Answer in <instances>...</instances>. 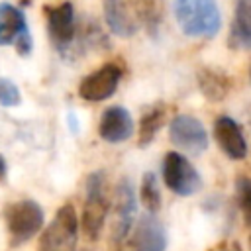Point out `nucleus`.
I'll use <instances>...</instances> for the list:
<instances>
[{"instance_id":"nucleus-12","label":"nucleus","mask_w":251,"mask_h":251,"mask_svg":"<svg viewBox=\"0 0 251 251\" xmlns=\"http://www.w3.org/2000/svg\"><path fill=\"white\" fill-rule=\"evenodd\" d=\"M214 139L222 153L233 161H241L247 157V141L239 127V124L229 116H220L214 122Z\"/></svg>"},{"instance_id":"nucleus-16","label":"nucleus","mask_w":251,"mask_h":251,"mask_svg":"<svg viewBox=\"0 0 251 251\" xmlns=\"http://www.w3.org/2000/svg\"><path fill=\"white\" fill-rule=\"evenodd\" d=\"M227 45L237 51L251 49V0H237L229 25Z\"/></svg>"},{"instance_id":"nucleus-21","label":"nucleus","mask_w":251,"mask_h":251,"mask_svg":"<svg viewBox=\"0 0 251 251\" xmlns=\"http://www.w3.org/2000/svg\"><path fill=\"white\" fill-rule=\"evenodd\" d=\"M235 198H237V206L241 210L243 222L251 227V178L249 176H237Z\"/></svg>"},{"instance_id":"nucleus-11","label":"nucleus","mask_w":251,"mask_h":251,"mask_svg":"<svg viewBox=\"0 0 251 251\" xmlns=\"http://www.w3.org/2000/svg\"><path fill=\"white\" fill-rule=\"evenodd\" d=\"M129 251H165L167 231L155 214H143L127 235Z\"/></svg>"},{"instance_id":"nucleus-8","label":"nucleus","mask_w":251,"mask_h":251,"mask_svg":"<svg viewBox=\"0 0 251 251\" xmlns=\"http://www.w3.org/2000/svg\"><path fill=\"white\" fill-rule=\"evenodd\" d=\"M0 45H14L22 57L29 55L33 49L24 10L8 2H0Z\"/></svg>"},{"instance_id":"nucleus-13","label":"nucleus","mask_w":251,"mask_h":251,"mask_svg":"<svg viewBox=\"0 0 251 251\" xmlns=\"http://www.w3.org/2000/svg\"><path fill=\"white\" fill-rule=\"evenodd\" d=\"M98 135L108 143H124L133 135V118L124 106H110L98 122Z\"/></svg>"},{"instance_id":"nucleus-4","label":"nucleus","mask_w":251,"mask_h":251,"mask_svg":"<svg viewBox=\"0 0 251 251\" xmlns=\"http://www.w3.org/2000/svg\"><path fill=\"white\" fill-rule=\"evenodd\" d=\"M78 239V218L73 204H63L49 226L41 231L37 251H75Z\"/></svg>"},{"instance_id":"nucleus-17","label":"nucleus","mask_w":251,"mask_h":251,"mask_svg":"<svg viewBox=\"0 0 251 251\" xmlns=\"http://www.w3.org/2000/svg\"><path fill=\"white\" fill-rule=\"evenodd\" d=\"M129 8L137 24L143 25L151 37H157L161 24L165 20L167 0H129Z\"/></svg>"},{"instance_id":"nucleus-15","label":"nucleus","mask_w":251,"mask_h":251,"mask_svg":"<svg viewBox=\"0 0 251 251\" xmlns=\"http://www.w3.org/2000/svg\"><path fill=\"white\" fill-rule=\"evenodd\" d=\"M104 22L108 29L120 37H133L139 29L127 0H104Z\"/></svg>"},{"instance_id":"nucleus-22","label":"nucleus","mask_w":251,"mask_h":251,"mask_svg":"<svg viewBox=\"0 0 251 251\" xmlns=\"http://www.w3.org/2000/svg\"><path fill=\"white\" fill-rule=\"evenodd\" d=\"M20 102H22V94L16 82L6 76H0V104L6 108H14L20 106Z\"/></svg>"},{"instance_id":"nucleus-18","label":"nucleus","mask_w":251,"mask_h":251,"mask_svg":"<svg viewBox=\"0 0 251 251\" xmlns=\"http://www.w3.org/2000/svg\"><path fill=\"white\" fill-rule=\"evenodd\" d=\"M165 120H167V106L165 104H153L149 110H145L141 120H139L137 145L139 147H147L155 139L159 129L165 126Z\"/></svg>"},{"instance_id":"nucleus-3","label":"nucleus","mask_w":251,"mask_h":251,"mask_svg":"<svg viewBox=\"0 0 251 251\" xmlns=\"http://www.w3.org/2000/svg\"><path fill=\"white\" fill-rule=\"evenodd\" d=\"M110 212L108 182L104 171H94L86 176V198L82 206V229L90 239H98Z\"/></svg>"},{"instance_id":"nucleus-14","label":"nucleus","mask_w":251,"mask_h":251,"mask_svg":"<svg viewBox=\"0 0 251 251\" xmlns=\"http://www.w3.org/2000/svg\"><path fill=\"white\" fill-rule=\"evenodd\" d=\"M196 84H198L200 94L208 102H222L231 92L233 80L224 69L206 65L196 71Z\"/></svg>"},{"instance_id":"nucleus-25","label":"nucleus","mask_w":251,"mask_h":251,"mask_svg":"<svg viewBox=\"0 0 251 251\" xmlns=\"http://www.w3.org/2000/svg\"><path fill=\"white\" fill-rule=\"evenodd\" d=\"M249 76H251V73H249Z\"/></svg>"},{"instance_id":"nucleus-20","label":"nucleus","mask_w":251,"mask_h":251,"mask_svg":"<svg viewBox=\"0 0 251 251\" xmlns=\"http://www.w3.org/2000/svg\"><path fill=\"white\" fill-rule=\"evenodd\" d=\"M139 198H141V204L147 210V214H157L161 210L163 198H161V188H159L157 175L153 171L143 173L141 186H139Z\"/></svg>"},{"instance_id":"nucleus-5","label":"nucleus","mask_w":251,"mask_h":251,"mask_svg":"<svg viewBox=\"0 0 251 251\" xmlns=\"http://www.w3.org/2000/svg\"><path fill=\"white\" fill-rule=\"evenodd\" d=\"M112 220H110V245L122 247L133 227L135 216V192L127 178H122L114 188V200L110 204Z\"/></svg>"},{"instance_id":"nucleus-7","label":"nucleus","mask_w":251,"mask_h":251,"mask_svg":"<svg viewBox=\"0 0 251 251\" xmlns=\"http://www.w3.org/2000/svg\"><path fill=\"white\" fill-rule=\"evenodd\" d=\"M47 33L53 47L65 57L75 53V37H76V20L73 2H61L57 6H45Z\"/></svg>"},{"instance_id":"nucleus-10","label":"nucleus","mask_w":251,"mask_h":251,"mask_svg":"<svg viewBox=\"0 0 251 251\" xmlns=\"http://www.w3.org/2000/svg\"><path fill=\"white\" fill-rule=\"evenodd\" d=\"M122 67L118 63H104L94 73L86 75L78 84V96L86 102H102L110 98L120 80H122Z\"/></svg>"},{"instance_id":"nucleus-6","label":"nucleus","mask_w":251,"mask_h":251,"mask_svg":"<svg viewBox=\"0 0 251 251\" xmlns=\"http://www.w3.org/2000/svg\"><path fill=\"white\" fill-rule=\"evenodd\" d=\"M163 180L165 186L176 196H190L202 188V176L194 165L178 151H171L163 159Z\"/></svg>"},{"instance_id":"nucleus-19","label":"nucleus","mask_w":251,"mask_h":251,"mask_svg":"<svg viewBox=\"0 0 251 251\" xmlns=\"http://www.w3.org/2000/svg\"><path fill=\"white\" fill-rule=\"evenodd\" d=\"M84 49H92V51H102V49H110V41L108 35L102 31V27L94 22H82L80 27H76V37H75V53H80Z\"/></svg>"},{"instance_id":"nucleus-23","label":"nucleus","mask_w":251,"mask_h":251,"mask_svg":"<svg viewBox=\"0 0 251 251\" xmlns=\"http://www.w3.org/2000/svg\"><path fill=\"white\" fill-rule=\"evenodd\" d=\"M6 175V161H4V157L0 155V176H4Z\"/></svg>"},{"instance_id":"nucleus-24","label":"nucleus","mask_w":251,"mask_h":251,"mask_svg":"<svg viewBox=\"0 0 251 251\" xmlns=\"http://www.w3.org/2000/svg\"><path fill=\"white\" fill-rule=\"evenodd\" d=\"M249 251H251V235H249Z\"/></svg>"},{"instance_id":"nucleus-9","label":"nucleus","mask_w":251,"mask_h":251,"mask_svg":"<svg viewBox=\"0 0 251 251\" xmlns=\"http://www.w3.org/2000/svg\"><path fill=\"white\" fill-rule=\"evenodd\" d=\"M169 137L176 149L190 155H202L208 149V131L204 124L188 114L173 118L169 126Z\"/></svg>"},{"instance_id":"nucleus-1","label":"nucleus","mask_w":251,"mask_h":251,"mask_svg":"<svg viewBox=\"0 0 251 251\" xmlns=\"http://www.w3.org/2000/svg\"><path fill=\"white\" fill-rule=\"evenodd\" d=\"M173 12L180 31L188 37L212 39L222 27V12L216 0H175Z\"/></svg>"},{"instance_id":"nucleus-2","label":"nucleus","mask_w":251,"mask_h":251,"mask_svg":"<svg viewBox=\"0 0 251 251\" xmlns=\"http://www.w3.org/2000/svg\"><path fill=\"white\" fill-rule=\"evenodd\" d=\"M43 220H45L43 208L31 198H20L8 204L4 210V222L10 243L18 247L29 241L31 237H35L43 227Z\"/></svg>"}]
</instances>
